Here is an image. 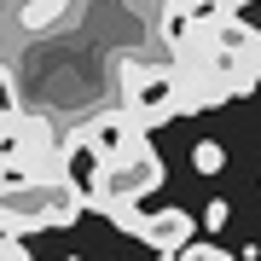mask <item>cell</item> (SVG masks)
<instances>
[{
    "instance_id": "1",
    "label": "cell",
    "mask_w": 261,
    "mask_h": 261,
    "mask_svg": "<svg viewBox=\"0 0 261 261\" xmlns=\"http://www.w3.org/2000/svg\"><path fill=\"white\" fill-rule=\"evenodd\" d=\"M163 157L151 151V140L140 145H128L122 157H99L93 163V180H87V203H111V197H134L140 203L145 192H157L163 186Z\"/></svg>"
},
{
    "instance_id": "2",
    "label": "cell",
    "mask_w": 261,
    "mask_h": 261,
    "mask_svg": "<svg viewBox=\"0 0 261 261\" xmlns=\"http://www.w3.org/2000/svg\"><path fill=\"white\" fill-rule=\"evenodd\" d=\"M192 226H197V221H192L186 209H174V203H168V209H157V215H145L134 238H140L145 250H157V255H180V244L192 238Z\"/></svg>"
},
{
    "instance_id": "3",
    "label": "cell",
    "mask_w": 261,
    "mask_h": 261,
    "mask_svg": "<svg viewBox=\"0 0 261 261\" xmlns=\"http://www.w3.org/2000/svg\"><path fill=\"white\" fill-rule=\"evenodd\" d=\"M157 75H168V58H151V53H116V87L122 99H134L140 87H151Z\"/></svg>"
},
{
    "instance_id": "4",
    "label": "cell",
    "mask_w": 261,
    "mask_h": 261,
    "mask_svg": "<svg viewBox=\"0 0 261 261\" xmlns=\"http://www.w3.org/2000/svg\"><path fill=\"white\" fill-rule=\"evenodd\" d=\"M64 12H70V0H23V6L12 12V23H18V35H47Z\"/></svg>"
},
{
    "instance_id": "5",
    "label": "cell",
    "mask_w": 261,
    "mask_h": 261,
    "mask_svg": "<svg viewBox=\"0 0 261 261\" xmlns=\"http://www.w3.org/2000/svg\"><path fill=\"white\" fill-rule=\"evenodd\" d=\"M192 168H197V174H221V168H226V151H221V140H197V151H192Z\"/></svg>"
},
{
    "instance_id": "6",
    "label": "cell",
    "mask_w": 261,
    "mask_h": 261,
    "mask_svg": "<svg viewBox=\"0 0 261 261\" xmlns=\"http://www.w3.org/2000/svg\"><path fill=\"white\" fill-rule=\"evenodd\" d=\"M226 255H232V250H221L215 238H203V244L186 238V244H180V261H226Z\"/></svg>"
},
{
    "instance_id": "7",
    "label": "cell",
    "mask_w": 261,
    "mask_h": 261,
    "mask_svg": "<svg viewBox=\"0 0 261 261\" xmlns=\"http://www.w3.org/2000/svg\"><path fill=\"white\" fill-rule=\"evenodd\" d=\"M29 255V238L23 232H6V226H0V261H23Z\"/></svg>"
},
{
    "instance_id": "8",
    "label": "cell",
    "mask_w": 261,
    "mask_h": 261,
    "mask_svg": "<svg viewBox=\"0 0 261 261\" xmlns=\"http://www.w3.org/2000/svg\"><path fill=\"white\" fill-rule=\"evenodd\" d=\"M203 226H209V232H221V226H226V203H221V197L203 209Z\"/></svg>"
},
{
    "instance_id": "9",
    "label": "cell",
    "mask_w": 261,
    "mask_h": 261,
    "mask_svg": "<svg viewBox=\"0 0 261 261\" xmlns=\"http://www.w3.org/2000/svg\"><path fill=\"white\" fill-rule=\"evenodd\" d=\"M244 64H250V70H255V82H261V41H255L250 53H244Z\"/></svg>"
}]
</instances>
